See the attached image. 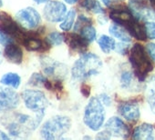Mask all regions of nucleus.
I'll return each mask as SVG.
<instances>
[{
	"label": "nucleus",
	"mask_w": 155,
	"mask_h": 140,
	"mask_svg": "<svg viewBox=\"0 0 155 140\" xmlns=\"http://www.w3.org/2000/svg\"><path fill=\"white\" fill-rule=\"evenodd\" d=\"M102 67L101 58L92 53L83 55L74 64L71 74L75 79H86L91 76L99 74Z\"/></svg>",
	"instance_id": "1"
},
{
	"label": "nucleus",
	"mask_w": 155,
	"mask_h": 140,
	"mask_svg": "<svg viewBox=\"0 0 155 140\" xmlns=\"http://www.w3.org/2000/svg\"><path fill=\"white\" fill-rule=\"evenodd\" d=\"M130 60L134 69V73L140 80H144L147 74L152 70V64L150 61L144 47L140 44H135L131 47Z\"/></svg>",
	"instance_id": "2"
},
{
	"label": "nucleus",
	"mask_w": 155,
	"mask_h": 140,
	"mask_svg": "<svg viewBox=\"0 0 155 140\" xmlns=\"http://www.w3.org/2000/svg\"><path fill=\"white\" fill-rule=\"evenodd\" d=\"M71 126V122L68 117L63 116H56L48 120L42 126L41 136L48 140L60 138L66 134Z\"/></svg>",
	"instance_id": "3"
},
{
	"label": "nucleus",
	"mask_w": 155,
	"mask_h": 140,
	"mask_svg": "<svg viewBox=\"0 0 155 140\" xmlns=\"http://www.w3.org/2000/svg\"><path fill=\"white\" fill-rule=\"evenodd\" d=\"M104 119L105 111L101 101L98 97L91 98L84 112L85 124L91 130L97 131L102 126Z\"/></svg>",
	"instance_id": "4"
},
{
	"label": "nucleus",
	"mask_w": 155,
	"mask_h": 140,
	"mask_svg": "<svg viewBox=\"0 0 155 140\" xmlns=\"http://www.w3.org/2000/svg\"><path fill=\"white\" fill-rule=\"evenodd\" d=\"M21 97L25 103V106L34 111L41 112L46 109L48 106V100L47 99L45 94L38 90H25L22 92Z\"/></svg>",
	"instance_id": "5"
},
{
	"label": "nucleus",
	"mask_w": 155,
	"mask_h": 140,
	"mask_svg": "<svg viewBox=\"0 0 155 140\" xmlns=\"http://www.w3.org/2000/svg\"><path fill=\"white\" fill-rule=\"evenodd\" d=\"M0 29H2L4 32L21 43H23L24 39L27 37L17 23L5 12H0Z\"/></svg>",
	"instance_id": "6"
},
{
	"label": "nucleus",
	"mask_w": 155,
	"mask_h": 140,
	"mask_svg": "<svg viewBox=\"0 0 155 140\" xmlns=\"http://www.w3.org/2000/svg\"><path fill=\"white\" fill-rule=\"evenodd\" d=\"M16 17L20 25L28 29L38 27L41 21L38 12L33 8H27L18 11Z\"/></svg>",
	"instance_id": "7"
},
{
	"label": "nucleus",
	"mask_w": 155,
	"mask_h": 140,
	"mask_svg": "<svg viewBox=\"0 0 155 140\" xmlns=\"http://www.w3.org/2000/svg\"><path fill=\"white\" fill-rule=\"evenodd\" d=\"M41 65L46 75L57 79H61L67 75V67L65 65L54 61L49 57H43L41 59Z\"/></svg>",
	"instance_id": "8"
},
{
	"label": "nucleus",
	"mask_w": 155,
	"mask_h": 140,
	"mask_svg": "<svg viewBox=\"0 0 155 140\" xmlns=\"http://www.w3.org/2000/svg\"><path fill=\"white\" fill-rule=\"evenodd\" d=\"M67 8L58 1L48 2L44 8V17L50 22H59L66 17Z\"/></svg>",
	"instance_id": "9"
},
{
	"label": "nucleus",
	"mask_w": 155,
	"mask_h": 140,
	"mask_svg": "<svg viewBox=\"0 0 155 140\" xmlns=\"http://www.w3.org/2000/svg\"><path fill=\"white\" fill-rule=\"evenodd\" d=\"M18 104L19 97L17 92L10 88H0V112L15 109Z\"/></svg>",
	"instance_id": "10"
},
{
	"label": "nucleus",
	"mask_w": 155,
	"mask_h": 140,
	"mask_svg": "<svg viewBox=\"0 0 155 140\" xmlns=\"http://www.w3.org/2000/svg\"><path fill=\"white\" fill-rule=\"evenodd\" d=\"M106 130L110 133V135H112L114 136L123 137L126 138L130 135V130L128 126L118 117H111L108 120V122L105 125Z\"/></svg>",
	"instance_id": "11"
},
{
	"label": "nucleus",
	"mask_w": 155,
	"mask_h": 140,
	"mask_svg": "<svg viewBox=\"0 0 155 140\" xmlns=\"http://www.w3.org/2000/svg\"><path fill=\"white\" fill-rule=\"evenodd\" d=\"M119 113L128 121H137L140 118V112L137 105L132 103H124L119 107Z\"/></svg>",
	"instance_id": "12"
},
{
	"label": "nucleus",
	"mask_w": 155,
	"mask_h": 140,
	"mask_svg": "<svg viewBox=\"0 0 155 140\" xmlns=\"http://www.w3.org/2000/svg\"><path fill=\"white\" fill-rule=\"evenodd\" d=\"M5 56L6 58L14 64H20L22 62L23 59V52L21 50V48L15 45V44H9L8 46H6L5 47V51H4Z\"/></svg>",
	"instance_id": "13"
},
{
	"label": "nucleus",
	"mask_w": 155,
	"mask_h": 140,
	"mask_svg": "<svg viewBox=\"0 0 155 140\" xmlns=\"http://www.w3.org/2000/svg\"><path fill=\"white\" fill-rule=\"evenodd\" d=\"M110 18L115 21L119 25H122L126 27L128 24H130L135 18L132 14H130L127 10L123 9H113L110 14Z\"/></svg>",
	"instance_id": "14"
},
{
	"label": "nucleus",
	"mask_w": 155,
	"mask_h": 140,
	"mask_svg": "<svg viewBox=\"0 0 155 140\" xmlns=\"http://www.w3.org/2000/svg\"><path fill=\"white\" fill-rule=\"evenodd\" d=\"M132 137L138 140H152L153 135V126L150 124H142L137 126L133 132Z\"/></svg>",
	"instance_id": "15"
},
{
	"label": "nucleus",
	"mask_w": 155,
	"mask_h": 140,
	"mask_svg": "<svg viewBox=\"0 0 155 140\" xmlns=\"http://www.w3.org/2000/svg\"><path fill=\"white\" fill-rule=\"evenodd\" d=\"M127 31L132 36L134 37L136 39L139 40H145L147 38V35L145 32V28H144V25H140L138 21L137 18H134L130 24H128L126 27Z\"/></svg>",
	"instance_id": "16"
},
{
	"label": "nucleus",
	"mask_w": 155,
	"mask_h": 140,
	"mask_svg": "<svg viewBox=\"0 0 155 140\" xmlns=\"http://www.w3.org/2000/svg\"><path fill=\"white\" fill-rule=\"evenodd\" d=\"M67 41L70 48H72L74 51L82 52L87 48L88 46V41L84 37H82L81 35V36L76 34L69 35L67 38Z\"/></svg>",
	"instance_id": "17"
},
{
	"label": "nucleus",
	"mask_w": 155,
	"mask_h": 140,
	"mask_svg": "<svg viewBox=\"0 0 155 140\" xmlns=\"http://www.w3.org/2000/svg\"><path fill=\"white\" fill-rule=\"evenodd\" d=\"M110 33L114 37L121 40L122 42H130V36L129 35V32L126 31L124 28H122L120 25H111L110 27Z\"/></svg>",
	"instance_id": "18"
},
{
	"label": "nucleus",
	"mask_w": 155,
	"mask_h": 140,
	"mask_svg": "<svg viewBox=\"0 0 155 140\" xmlns=\"http://www.w3.org/2000/svg\"><path fill=\"white\" fill-rule=\"evenodd\" d=\"M146 95L150 107L155 114V77L149 80L146 88Z\"/></svg>",
	"instance_id": "19"
},
{
	"label": "nucleus",
	"mask_w": 155,
	"mask_h": 140,
	"mask_svg": "<svg viewBox=\"0 0 155 140\" xmlns=\"http://www.w3.org/2000/svg\"><path fill=\"white\" fill-rule=\"evenodd\" d=\"M0 82H1V84H3V85L11 87L14 88H18L20 85L21 78L16 73H8L1 78Z\"/></svg>",
	"instance_id": "20"
},
{
	"label": "nucleus",
	"mask_w": 155,
	"mask_h": 140,
	"mask_svg": "<svg viewBox=\"0 0 155 140\" xmlns=\"http://www.w3.org/2000/svg\"><path fill=\"white\" fill-rule=\"evenodd\" d=\"M98 44L101 49L106 54H109L111 50L115 49L116 47V43L114 39L108 36H101L98 40Z\"/></svg>",
	"instance_id": "21"
},
{
	"label": "nucleus",
	"mask_w": 155,
	"mask_h": 140,
	"mask_svg": "<svg viewBox=\"0 0 155 140\" xmlns=\"http://www.w3.org/2000/svg\"><path fill=\"white\" fill-rule=\"evenodd\" d=\"M81 35L82 37H84L88 42H91L96 38V29L90 24H87L83 26L81 29Z\"/></svg>",
	"instance_id": "22"
},
{
	"label": "nucleus",
	"mask_w": 155,
	"mask_h": 140,
	"mask_svg": "<svg viewBox=\"0 0 155 140\" xmlns=\"http://www.w3.org/2000/svg\"><path fill=\"white\" fill-rule=\"evenodd\" d=\"M25 47L28 51H37L42 47V42L36 37H26L23 41Z\"/></svg>",
	"instance_id": "23"
},
{
	"label": "nucleus",
	"mask_w": 155,
	"mask_h": 140,
	"mask_svg": "<svg viewBox=\"0 0 155 140\" xmlns=\"http://www.w3.org/2000/svg\"><path fill=\"white\" fill-rule=\"evenodd\" d=\"M75 17H76V11L74 9L69 10L68 13L67 14V16L65 17V19L60 24V28L64 31L70 30V28L72 27V26L74 24Z\"/></svg>",
	"instance_id": "24"
},
{
	"label": "nucleus",
	"mask_w": 155,
	"mask_h": 140,
	"mask_svg": "<svg viewBox=\"0 0 155 140\" xmlns=\"http://www.w3.org/2000/svg\"><path fill=\"white\" fill-rule=\"evenodd\" d=\"M81 5L86 9L92 11L96 14L103 13V8H101L100 3L98 1H96V0H83Z\"/></svg>",
	"instance_id": "25"
},
{
	"label": "nucleus",
	"mask_w": 155,
	"mask_h": 140,
	"mask_svg": "<svg viewBox=\"0 0 155 140\" xmlns=\"http://www.w3.org/2000/svg\"><path fill=\"white\" fill-rule=\"evenodd\" d=\"M65 37L58 32H52L47 37V42L51 46H59L63 43Z\"/></svg>",
	"instance_id": "26"
},
{
	"label": "nucleus",
	"mask_w": 155,
	"mask_h": 140,
	"mask_svg": "<svg viewBox=\"0 0 155 140\" xmlns=\"http://www.w3.org/2000/svg\"><path fill=\"white\" fill-rule=\"evenodd\" d=\"M46 82H47V78L44 76H42L38 73H35L29 78L28 84L31 86H36V87H41V86L45 87Z\"/></svg>",
	"instance_id": "27"
},
{
	"label": "nucleus",
	"mask_w": 155,
	"mask_h": 140,
	"mask_svg": "<svg viewBox=\"0 0 155 140\" xmlns=\"http://www.w3.org/2000/svg\"><path fill=\"white\" fill-rule=\"evenodd\" d=\"M144 28L147 37H149L150 39H155V23L147 22L144 25Z\"/></svg>",
	"instance_id": "28"
},
{
	"label": "nucleus",
	"mask_w": 155,
	"mask_h": 140,
	"mask_svg": "<svg viewBox=\"0 0 155 140\" xmlns=\"http://www.w3.org/2000/svg\"><path fill=\"white\" fill-rule=\"evenodd\" d=\"M132 80V74L129 71H125L122 73L120 78V83L123 88H127L130 85Z\"/></svg>",
	"instance_id": "29"
},
{
	"label": "nucleus",
	"mask_w": 155,
	"mask_h": 140,
	"mask_svg": "<svg viewBox=\"0 0 155 140\" xmlns=\"http://www.w3.org/2000/svg\"><path fill=\"white\" fill-rule=\"evenodd\" d=\"M13 43V38L8 34L4 32L2 29H0V44L3 46H8Z\"/></svg>",
	"instance_id": "30"
},
{
	"label": "nucleus",
	"mask_w": 155,
	"mask_h": 140,
	"mask_svg": "<svg viewBox=\"0 0 155 140\" xmlns=\"http://www.w3.org/2000/svg\"><path fill=\"white\" fill-rule=\"evenodd\" d=\"M146 49H147V52L150 55V56L155 61V44H153V43L148 44Z\"/></svg>",
	"instance_id": "31"
},
{
	"label": "nucleus",
	"mask_w": 155,
	"mask_h": 140,
	"mask_svg": "<svg viewBox=\"0 0 155 140\" xmlns=\"http://www.w3.org/2000/svg\"><path fill=\"white\" fill-rule=\"evenodd\" d=\"M115 48H116V51L119 52L120 54H125V52H127V50L129 48V46L126 45L125 42H124V44H119V45H117Z\"/></svg>",
	"instance_id": "32"
},
{
	"label": "nucleus",
	"mask_w": 155,
	"mask_h": 140,
	"mask_svg": "<svg viewBox=\"0 0 155 140\" xmlns=\"http://www.w3.org/2000/svg\"><path fill=\"white\" fill-rule=\"evenodd\" d=\"M81 91L84 97H88L91 94V87L87 84H82V86L81 88Z\"/></svg>",
	"instance_id": "33"
},
{
	"label": "nucleus",
	"mask_w": 155,
	"mask_h": 140,
	"mask_svg": "<svg viewBox=\"0 0 155 140\" xmlns=\"http://www.w3.org/2000/svg\"><path fill=\"white\" fill-rule=\"evenodd\" d=\"M100 100L101 101V103H103V104H105V105H108V106H109V105L110 104V97H108V96L105 95V94H103V95L101 96Z\"/></svg>",
	"instance_id": "34"
},
{
	"label": "nucleus",
	"mask_w": 155,
	"mask_h": 140,
	"mask_svg": "<svg viewBox=\"0 0 155 140\" xmlns=\"http://www.w3.org/2000/svg\"><path fill=\"white\" fill-rule=\"evenodd\" d=\"M0 139H6V140H8L9 139V136L4 133L3 131H0Z\"/></svg>",
	"instance_id": "35"
},
{
	"label": "nucleus",
	"mask_w": 155,
	"mask_h": 140,
	"mask_svg": "<svg viewBox=\"0 0 155 140\" xmlns=\"http://www.w3.org/2000/svg\"><path fill=\"white\" fill-rule=\"evenodd\" d=\"M102 2H103V4L105 5V6H107V7H110L111 6V0H102Z\"/></svg>",
	"instance_id": "36"
},
{
	"label": "nucleus",
	"mask_w": 155,
	"mask_h": 140,
	"mask_svg": "<svg viewBox=\"0 0 155 140\" xmlns=\"http://www.w3.org/2000/svg\"><path fill=\"white\" fill-rule=\"evenodd\" d=\"M34 1H35L37 4H42V3H45V2H47L48 0H34Z\"/></svg>",
	"instance_id": "37"
},
{
	"label": "nucleus",
	"mask_w": 155,
	"mask_h": 140,
	"mask_svg": "<svg viewBox=\"0 0 155 140\" xmlns=\"http://www.w3.org/2000/svg\"><path fill=\"white\" fill-rule=\"evenodd\" d=\"M65 1L68 3V4H75L78 0H65Z\"/></svg>",
	"instance_id": "38"
},
{
	"label": "nucleus",
	"mask_w": 155,
	"mask_h": 140,
	"mask_svg": "<svg viewBox=\"0 0 155 140\" xmlns=\"http://www.w3.org/2000/svg\"><path fill=\"white\" fill-rule=\"evenodd\" d=\"M150 5H151L152 8L155 10V0H150Z\"/></svg>",
	"instance_id": "39"
},
{
	"label": "nucleus",
	"mask_w": 155,
	"mask_h": 140,
	"mask_svg": "<svg viewBox=\"0 0 155 140\" xmlns=\"http://www.w3.org/2000/svg\"><path fill=\"white\" fill-rule=\"evenodd\" d=\"M2 63V53H1V51H0V64Z\"/></svg>",
	"instance_id": "40"
},
{
	"label": "nucleus",
	"mask_w": 155,
	"mask_h": 140,
	"mask_svg": "<svg viewBox=\"0 0 155 140\" xmlns=\"http://www.w3.org/2000/svg\"><path fill=\"white\" fill-rule=\"evenodd\" d=\"M2 6V0H0V7Z\"/></svg>",
	"instance_id": "41"
}]
</instances>
